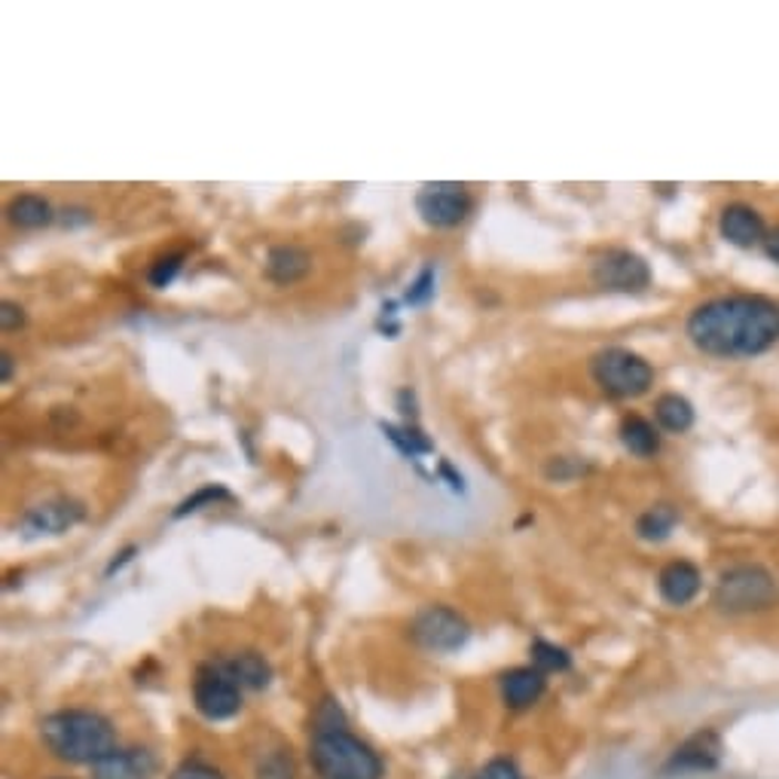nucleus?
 I'll return each instance as SVG.
<instances>
[{"mask_svg": "<svg viewBox=\"0 0 779 779\" xmlns=\"http://www.w3.org/2000/svg\"><path fill=\"white\" fill-rule=\"evenodd\" d=\"M691 346L712 358H755L779 343V303L758 294H728L688 315Z\"/></svg>", "mask_w": 779, "mask_h": 779, "instance_id": "1", "label": "nucleus"}, {"mask_svg": "<svg viewBox=\"0 0 779 779\" xmlns=\"http://www.w3.org/2000/svg\"><path fill=\"white\" fill-rule=\"evenodd\" d=\"M310 761L318 779H383L385 765L371 746L358 740L343 721L334 700H324L315 716Z\"/></svg>", "mask_w": 779, "mask_h": 779, "instance_id": "2", "label": "nucleus"}, {"mask_svg": "<svg viewBox=\"0 0 779 779\" xmlns=\"http://www.w3.org/2000/svg\"><path fill=\"white\" fill-rule=\"evenodd\" d=\"M40 740L68 765H99L101 758L117 752V730L104 716L89 709H62L43 718Z\"/></svg>", "mask_w": 779, "mask_h": 779, "instance_id": "3", "label": "nucleus"}, {"mask_svg": "<svg viewBox=\"0 0 779 779\" xmlns=\"http://www.w3.org/2000/svg\"><path fill=\"white\" fill-rule=\"evenodd\" d=\"M777 578L758 563H740V566L721 571V578L716 581V594H712V603L725 615H758V611L777 606Z\"/></svg>", "mask_w": 779, "mask_h": 779, "instance_id": "4", "label": "nucleus"}, {"mask_svg": "<svg viewBox=\"0 0 779 779\" xmlns=\"http://www.w3.org/2000/svg\"><path fill=\"white\" fill-rule=\"evenodd\" d=\"M590 376L608 397L630 401L655 385V367L630 348H603L590 358Z\"/></svg>", "mask_w": 779, "mask_h": 779, "instance_id": "5", "label": "nucleus"}, {"mask_svg": "<svg viewBox=\"0 0 779 779\" xmlns=\"http://www.w3.org/2000/svg\"><path fill=\"white\" fill-rule=\"evenodd\" d=\"M413 643L419 645L422 651H432V655H453L462 645L468 643L471 624L456 608L449 606H428L422 608L416 620H413Z\"/></svg>", "mask_w": 779, "mask_h": 779, "instance_id": "6", "label": "nucleus"}, {"mask_svg": "<svg viewBox=\"0 0 779 779\" xmlns=\"http://www.w3.org/2000/svg\"><path fill=\"white\" fill-rule=\"evenodd\" d=\"M594 285L615 294H643L651 285V266L630 247H608L590 266Z\"/></svg>", "mask_w": 779, "mask_h": 779, "instance_id": "7", "label": "nucleus"}, {"mask_svg": "<svg viewBox=\"0 0 779 779\" xmlns=\"http://www.w3.org/2000/svg\"><path fill=\"white\" fill-rule=\"evenodd\" d=\"M193 706L209 721H226L242 709V688L221 664H202L193 676Z\"/></svg>", "mask_w": 779, "mask_h": 779, "instance_id": "8", "label": "nucleus"}, {"mask_svg": "<svg viewBox=\"0 0 779 779\" xmlns=\"http://www.w3.org/2000/svg\"><path fill=\"white\" fill-rule=\"evenodd\" d=\"M471 209H474V199L462 184L437 181V184H425L416 193V211L422 223H428L434 230H453L468 217Z\"/></svg>", "mask_w": 779, "mask_h": 779, "instance_id": "9", "label": "nucleus"}, {"mask_svg": "<svg viewBox=\"0 0 779 779\" xmlns=\"http://www.w3.org/2000/svg\"><path fill=\"white\" fill-rule=\"evenodd\" d=\"M83 517H87V507L74 498H50V502L28 507L19 519V533H22V538L62 535L74 529L77 523H83Z\"/></svg>", "mask_w": 779, "mask_h": 779, "instance_id": "10", "label": "nucleus"}, {"mask_svg": "<svg viewBox=\"0 0 779 779\" xmlns=\"http://www.w3.org/2000/svg\"><path fill=\"white\" fill-rule=\"evenodd\" d=\"M718 233H721V239L730 242V245L755 247V245H765L767 226H765V217H761L752 205H746V202H734V205H728V209L718 214Z\"/></svg>", "mask_w": 779, "mask_h": 779, "instance_id": "11", "label": "nucleus"}, {"mask_svg": "<svg viewBox=\"0 0 779 779\" xmlns=\"http://www.w3.org/2000/svg\"><path fill=\"white\" fill-rule=\"evenodd\" d=\"M721 761V737L716 730H697L694 737L681 742L669 758V770L681 773H706Z\"/></svg>", "mask_w": 779, "mask_h": 779, "instance_id": "12", "label": "nucleus"}, {"mask_svg": "<svg viewBox=\"0 0 779 779\" xmlns=\"http://www.w3.org/2000/svg\"><path fill=\"white\" fill-rule=\"evenodd\" d=\"M700 587H704V575L688 559H672L657 575V590L664 596V603L676 608L694 603L697 594H700Z\"/></svg>", "mask_w": 779, "mask_h": 779, "instance_id": "13", "label": "nucleus"}, {"mask_svg": "<svg viewBox=\"0 0 779 779\" xmlns=\"http://www.w3.org/2000/svg\"><path fill=\"white\" fill-rule=\"evenodd\" d=\"M95 779H153L156 755L148 749H117L92 767Z\"/></svg>", "mask_w": 779, "mask_h": 779, "instance_id": "14", "label": "nucleus"}, {"mask_svg": "<svg viewBox=\"0 0 779 779\" xmlns=\"http://www.w3.org/2000/svg\"><path fill=\"white\" fill-rule=\"evenodd\" d=\"M547 688L545 672L538 667H517L507 669L502 676V700L507 709H529L542 700Z\"/></svg>", "mask_w": 779, "mask_h": 779, "instance_id": "15", "label": "nucleus"}, {"mask_svg": "<svg viewBox=\"0 0 779 779\" xmlns=\"http://www.w3.org/2000/svg\"><path fill=\"white\" fill-rule=\"evenodd\" d=\"M312 270V254L300 245H275L266 254L263 273L275 285H294L300 279H306Z\"/></svg>", "mask_w": 779, "mask_h": 779, "instance_id": "16", "label": "nucleus"}, {"mask_svg": "<svg viewBox=\"0 0 779 779\" xmlns=\"http://www.w3.org/2000/svg\"><path fill=\"white\" fill-rule=\"evenodd\" d=\"M221 667L230 672V679L239 685V688H251V691H260L273 681V667L270 660L257 651H239V655L226 657L221 660Z\"/></svg>", "mask_w": 779, "mask_h": 779, "instance_id": "17", "label": "nucleus"}, {"mask_svg": "<svg viewBox=\"0 0 779 779\" xmlns=\"http://www.w3.org/2000/svg\"><path fill=\"white\" fill-rule=\"evenodd\" d=\"M7 221L19 226V230H43V226H50L55 221V211L38 193H22L7 205Z\"/></svg>", "mask_w": 779, "mask_h": 779, "instance_id": "18", "label": "nucleus"}, {"mask_svg": "<svg viewBox=\"0 0 779 779\" xmlns=\"http://www.w3.org/2000/svg\"><path fill=\"white\" fill-rule=\"evenodd\" d=\"M620 444H624V449L630 456L651 458L660 449V434L643 416H624V422H620Z\"/></svg>", "mask_w": 779, "mask_h": 779, "instance_id": "19", "label": "nucleus"}, {"mask_svg": "<svg viewBox=\"0 0 779 779\" xmlns=\"http://www.w3.org/2000/svg\"><path fill=\"white\" fill-rule=\"evenodd\" d=\"M655 419H657V425L664 428V432L685 434L694 425L691 401H688V397L676 395V392L660 395L655 401Z\"/></svg>", "mask_w": 779, "mask_h": 779, "instance_id": "20", "label": "nucleus"}, {"mask_svg": "<svg viewBox=\"0 0 779 779\" xmlns=\"http://www.w3.org/2000/svg\"><path fill=\"white\" fill-rule=\"evenodd\" d=\"M676 526H679V510L664 502V505L648 507L643 517L636 519V535L643 542H664Z\"/></svg>", "mask_w": 779, "mask_h": 779, "instance_id": "21", "label": "nucleus"}, {"mask_svg": "<svg viewBox=\"0 0 779 779\" xmlns=\"http://www.w3.org/2000/svg\"><path fill=\"white\" fill-rule=\"evenodd\" d=\"M529 655H533V667H538L542 672H563V669L571 667V657L566 648H559V645H550L545 643V639H535L533 648H529Z\"/></svg>", "mask_w": 779, "mask_h": 779, "instance_id": "22", "label": "nucleus"}, {"mask_svg": "<svg viewBox=\"0 0 779 779\" xmlns=\"http://www.w3.org/2000/svg\"><path fill=\"white\" fill-rule=\"evenodd\" d=\"M257 779H297V767L294 758L285 749L279 752H266L257 761Z\"/></svg>", "mask_w": 779, "mask_h": 779, "instance_id": "23", "label": "nucleus"}, {"mask_svg": "<svg viewBox=\"0 0 779 779\" xmlns=\"http://www.w3.org/2000/svg\"><path fill=\"white\" fill-rule=\"evenodd\" d=\"M214 502H230V493L223 486H202V489H196L190 498H184L181 505L174 507L172 517L184 519L186 514H196V510H202L205 505H214Z\"/></svg>", "mask_w": 779, "mask_h": 779, "instance_id": "24", "label": "nucleus"}, {"mask_svg": "<svg viewBox=\"0 0 779 779\" xmlns=\"http://www.w3.org/2000/svg\"><path fill=\"white\" fill-rule=\"evenodd\" d=\"M181 263H184V254L181 251H174V254H165V257H160L153 266H150L148 273V282L150 287H169L178 279V273H181Z\"/></svg>", "mask_w": 779, "mask_h": 779, "instance_id": "25", "label": "nucleus"}, {"mask_svg": "<svg viewBox=\"0 0 779 779\" xmlns=\"http://www.w3.org/2000/svg\"><path fill=\"white\" fill-rule=\"evenodd\" d=\"M383 432L388 434V437H392V441H395V444L401 446L407 456L432 453V444H428V441H425V437H422L416 428H404V432H401V428H395V425H383Z\"/></svg>", "mask_w": 779, "mask_h": 779, "instance_id": "26", "label": "nucleus"}, {"mask_svg": "<svg viewBox=\"0 0 779 779\" xmlns=\"http://www.w3.org/2000/svg\"><path fill=\"white\" fill-rule=\"evenodd\" d=\"M172 779H226L214 765L202 761V758H186L184 765L174 767Z\"/></svg>", "mask_w": 779, "mask_h": 779, "instance_id": "27", "label": "nucleus"}, {"mask_svg": "<svg viewBox=\"0 0 779 779\" xmlns=\"http://www.w3.org/2000/svg\"><path fill=\"white\" fill-rule=\"evenodd\" d=\"M434 297V266H425L419 273V279L409 285V291L404 294V303H409V306H422V303H428V300Z\"/></svg>", "mask_w": 779, "mask_h": 779, "instance_id": "28", "label": "nucleus"}, {"mask_svg": "<svg viewBox=\"0 0 779 779\" xmlns=\"http://www.w3.org/2000/svg\"><path fill=\"white\" fill-rule=\"evenodd\" d=\"M474 779H523V773H519L514 761H507V758H493L489 765H483V770Z\"/></svg>", "mask_w": 779, "mask_h": 779, "instance_id": "29", "label": "nucleus"}, {"mask_svg": "<svg viewBox=\"0 0 779 779\" xmlns=\"http://www.w3.org/2000/svg\"><path fill=\"white\" fill-rule=\"evenodd\" d=\"M26 310L19 306V303H13V300H3L0 303V327L10 334V331H19V327H26Z\"/></svg>", "mask_w": 779, "mask_h": 779, "instance_id": "30", "label": "nucleus"}, {"mask_svg": "<svg viewBox=\"0 0 779 779\" xmlns=\"http://www.w3.org/2000/svg\"><path fill=\"white\" fill-rule=\"evenodd\" d=\"M13 371H16L13 355H10V352H3V355H0V383L3 385L10 383V380H13Z\"/></svg>", "mask_w": 779, "mask_h": 779, "instance_id": "31", "label": "nucleus"}, {"mask_svg": "<svg viewBox=\"0 0 779 779\" xmlns=\"http://www.w3.org/2000/svg\"><path fill=\"white\" fill-rule=\"evenodd\" d=\"M765 251H767V257L773 260V263H779V230L777 233H767Z\"/></svg>", "mask_w": 779, "mask_h": 779, "instance_id": "32", "label": "nucleus"}, {"mask_svg": "<svg viewBox=\"0 0 779 779\" xmlns=\"http://www.w3.org/2000/svg\"><path fill=\"white\" fill-rule=\"evenodd\" d=\"M135 550H138V547H125L123 554H120V559H113L111 566H108V575H113V571H117V569H123L125 563L132 559V554H135Z\"/></svg>", "mask_w": 779, "mask_h": 779, "instance_id": "33", "label": "nucleus"}]
</instances>
